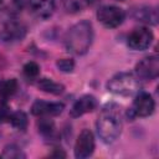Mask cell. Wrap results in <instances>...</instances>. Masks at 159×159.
<instances>
[{
  "instance_id": "cell-1",
  "label": "cell",
  "mask_w": 159,
  "mask_h": 159,
  "mask_svg": "<svg viewBox=\"0 0 159 159\" xmlns=\"http://www.w3.org/2000/svg\"><path fill=\"white\" fill-rule=\"evenodd\" d=\"M96 127L103 143H113L119 137L123 128L122 108L116 103H107L98 116Z\"/></svg>"
},
{
  "instance_id": "cell-2",
  "label": "cell",
  "mask_w": 159,
  "mask_h": 159,
  "mask_svg": "<svg viewBox=\"0 0 159 159\" xmlns=\"http://www.w3.org/2000/svg\"><path fill=\"white\" fill-rule=\"evenodd\" d=\"M93 40V29L89 21H80L75 24L65 36V45L68 52L75 55H84Z\"/></svg>"
},
{
  "instance_id": "cell-3",
  "label": "cell",
  "mask_w": 159,
  "mask_h": 159,
  "mask_svg": "<svg viewBox=\"0 0 159 159\" xmlns=\"http://www.w3.org/2000/svg\"><path fill=\"white\" fill-rule=\"evenodd\" d=\"M109 92L119 96H133L139 92L140 83L138 78L128 72H120L114 75L107 83Z\"/></svg>"
},
{
  "instance_id": "cell-4",
  "label": "cell",
  "mask_w": 159,
  "mask_h": 159,
  "mask_svg": "<svg viewBox=\"0 0 159 159\" xmlns=\"http://www.w3.org/2000/svg\"><path fill=\"white\" fill-rule=\"evenodd\" d=\"M26 34L25 26L10 12H0V40L4 42H14L24 39Z\"/></svg>"
},
{
  "instance_id": "cell-5",
  "label": "cell",
  "mask_w": 159,
  "mask_h": 159,
  "mask_svg": "<svg viewBox=\"0 0 159 159\" xmlns=\"http://www.w3.org/2000/svg\"><path fill=\"white\" fill-rule=\"evenodd\" d=\"M124 17H125L124 11L120 7L112 6V5L102 6L97 11V19H98V21L103 26L109 27V29L118 27L123 22Z\"/></svg>"
},
{
  "instance_id": "cell-6",
  "label": "cell",
  "mask_w": 159,
  "mask_h": 159,
  "mask_svg": "<svg viewBox=\"0 0 159 159\" xmlns=\"http://www.w3.org/2000/svg\"><path fill=\"white\" fill-rule=\"evenodd\" d=\"M159 75V58L158 56L144 57L135 65V77L143 81L155 80Z\"/></svg>"
},
{
  "instance_id": "cell-7",
  "label": "cell",
  "mask_w": 159,
  "mask_h": 159,
  "mask_svg": "<svg viewBox=\"0 0 159 159\" xmlns=\"http://www.w3.org/2000/svg\"><path fill=\"white\" fill-rule=\"evenodd\" d=\"M152 42H153V32L147 27L134 29L127 39L128 46L132 50H137V51L147 50L152 45Z\"/></svg>"
},
{
  "instance_id": "cell-8",
  "label": "cell",
  "mask_w": 159,
  "mask_h": 159,
  "mask_svg": "<svg viewBox=\"0 0 159 159\" xmlns=\"http://www.w3.org/2000/svg\"><path fill=\"white\" fill-rule=\"evenodd\" d=\"M94 150V137L89 129H83L75 144V157L78 159H84L92 155Z\"/></svg>"
},
{
  "instance_id": "cell-9",
  "label": "cell",
  "mask_w": 159,
  "mask_h": 159,
  "mask_svg": "<svg viewBox=\"0 0 159 159\" xmlns=\"http://www.w3.org/2000/svg\"><path fill=\"white\" fill-rule=\"evenodd\" d=\"M154 108H155V103L153 97L149 93L140 92L137 94L130 112L134 117H148L154 112Z\"/></svg>"
},
{
  "instance_id": "cell-10",
  "label": "cell",
  "mask_w": 159,
  "mask_h": 159,
  "mask_svg": "<svg viewBox=\"0 0 159 159\" xmlns=\"http://www.w3.org/2000/svg\"><path fill=\"white\" fill-rule=\"evenodd\" d=\"M65 106L63 103L60 102H45V101H36L34 102L31 107V113L37 117H43V116H58L62 113Z\"/></svg>"
},
{
  "instance_id": "cell-11",
  "label": "cell",
  "mask_w": 159,
  "mask_h": 159,
  "mask_svg": "<svg viewBox=\"0 0 159 159\" xmlns=\"http://www.w3.org/2000/svg\"><path fill=\"white\" fill-rule=\"evenodd\" d=\"M96 107H97V99L91 94H84L75 102V104L70 111V116L77 118L86 113L92 112L93 109H96Z\"/></svg>"
},
{
  "instance_id": "cell-12",
  "label": "cell",
  "mask_w": 159,
  "mask_h": 159,
  "mask_svg": "<svg viewBox=\"0 0 159 159\" xmlns=\"http://www.w3.org/2000/svg\"><path fill=\"white\" fill-rule=\"evenodd\" d=\"M132 16L140 22H145L149 25H157L158 24V11L155 7L152 6H138L133 10Z\"/></svg>"
},
{
  "instance_id": "cell-13",
  "label": "cell",
  "mask_w": 159,
  "mask_h": 159,
  "mask_svg": "<svg viewBox=\"0 0 159 159\" xmlns=\"http://www.w3.org/2000/svg\"><path fill=\"white\" fill-rule=\"evenodd\" d=\"M32 11L42 19H47L55 10V0H30Z\"/></svg>"
},
{
  "instance_id": "cell-14",
  "label": "cell",
  "mask_w": 159,
  "mask_h": 159,
  "mask_svg": "<svg viewBox=\"0 0 159 159\" xmlns=\"http://www.w3.org/2000/svg\"><path fill=\"white\" fill-rule=\"evenodd\" d=\"M37 87L43 91V92H47V93H51V94H61L65 89V87L52 80H48V78H42L37 82Z\"/></svg>"
},
{
  "instance_id": "cell-15",
  "label": "cell",
  "mask_w": 159,
  "mask_h": 159,
  "mask_svg": "<svg viewBox=\"0 0 159 159\" xmlns=\"http://www.w3.org/2000/svg\"><path fill=\"white\" fill-rule=\"evenodd\" d=\"M61 4L67 12L76 14L84 10L88 6L89 0H61Z\"/></svg>"
},
{
  "instance_id": "cell-16",
  "label": "cell",
  "mask_w": 159,
  "mask_h": 159,
  "mask_svg": "<svg viewBox=\"0 0 159 159\" xmlns=\"http://www.w3.org/2000/svg\"><path fill=\"white\" fill-rule=\"evenodd\" d=\"M17 89V81L15 78L5 80L0 83V97L2 99H6L11 97Z\"/></svg>"
},
{
  "instance_id": "cell-17",
  "label": "cell",
  "mask_w": 159,
  "mask_h": 159,
  "mask_svg": "<svg viewBox=\"0 0 159 159\" xmlns=\"http://www.w3.org/2000/svg\"><path fill=\"white\" fill-rule=\"evenodd\" d=\"M9 122L11 123V125H12L14 128H16V129H19V130H25L26 127H27V123H29L27 116H26L24 112H21V111H17V112L12 113V114L10 116Z\"/></svg>"
},
{
  "instance_id": "cell-18",
  "label": "cell",
  "mask_w": 159,
  "mask_h": 159,
  "mask_svg": "<svg viewBox=\"0 0 159 159\" xmlns=\"http://www.w3.org/2000/svg\"><path fill=\"white\" fill-rule=\"evenodd\" d=\"M39 130L42 133V135L45 137H52L53 133H55V125H53V122L47 119V118H43L40 123H39Z\"/></svg>"
},
{
  "instance_id": "cell-19",
  "label": "cell",
  "mask_w": 159,
  "mask_h": 159,
  "mask_svg": "<svg viewBox=\"0 0 159 159\" xmlns=\"http://www.w3.org/2000/svg\"><path fill=\"white\" fill-rule=\"evenodd\" d=\"M24 75L27 77V78H36L40 73V67L36 62H27L25 66H24Z\"/></svg>"
},
{
  "instance_id": "cell-20",
  "label": "cell",
  "mask_w": 159,
  "mask_h": 159,
  "mask_svg": "<svg viewBox=\"0 0 159 159\" xmlns=\"http://www.w3.org/2000/svg\"><path fill=\"white\" fill-rule=\"evenodd\" d=\"M56 66H57V68H58L60 71L68 73V72H72V71H73V68H75V62H73V60H71V58H61V60H58V61L56 62Z\"/></svg>"
},
{
  "instance_id": "cell-21",
  "label": "cell",
  "mask_w": 159,
  "mask_h": 159,
  "mask_svg": "<svg viewBox=\"0 0 159 159\" xmlns=\"http://www.w3.org/2000/svg\"><path fill=\"white\" fill-rule=\"evenodd\" d=\"M4 157H6V158H25V154L21 152L20 148L11 144L4 149Z\"/></svg>"
},
{
  "instance_id": "cell-22",
  "label": "cell",
  "mask_w": 159,
  "mask_h": 159,
  "mask_svg": "<svg viewBox=\"0 0 159 159\" xmlns=\"http://www.w3.org/2000/svg\"><path fill=\"white\" fill-rule=\"evenodd\" d=\"M11 112H10V107L7 106V103L4 101H0V123H4L6 120L10 119Z\"/></svg>"
},
{
  "instance_id": "cell-23",
  "label": "cell",
  "mask_w": 159,
  "mask_h": 159,
  "mask_svg": "<svg viewBox=\"0 0 159 159\" xmlns=\"http://www.w3.org/2000/svg\"><path fill=\"white\" fill-rule=\"evenodd\" d=\"M50 157H56V158H65L66 157V153L65 152H62V150H60V149H56Z\"/></svg>"
},
{
  "instance_id": "cell-24",
  "label": "cell",
  "mask_w": 159,
  "mask_h": 159,
  "mask_svg": "<svg viewBox=\"0 0 159 159\" xmlns=\"http://www.w3.org/2000/svg\"><path fill=\"white\" fill-rule=\"evenodd\" d=\"M1 2H2V0H0V4H1Z\"/></svg>"
},
{
  "instance_id": "cell-25",
  "label": "cell",
  "mask_w": 159,
  "mask_h": 159,
  "mask_svg": "<svg viewBox=\"0 0 159 159\" xmlns=\"http://www.w3.org/2000/svg\"><path fill=\"white\" fill-rule=\"evenodd\" d=\"M117 1H123V0H117Z\"/></svg>"
}]
</instances>
